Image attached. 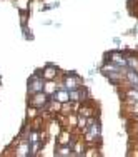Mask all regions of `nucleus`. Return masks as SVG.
<instances>
[{"instance_id": "f8f14e48", "label": "nucleus", "mask_w": 138, "mask_h": 157, "mask_svg": "<svg viewBox=\"0 0 138 157\" xmlns=\"http://www.w3.org/2000/svg\"><path fill=\"white\" fill-rule=\"evenodd\" d=\"M113 44H117V45H122V39H120V37H113Z\"/></svg>"}, {"instance_id": "f257e3e1", "label": "nucleus", "mask_w": 138, "mask_h": 157, "mask_svg": "<svg viewBox=\"0 0 138 157\" xmlns=\"http://www.w3.org/2000/svg\"><path fill=\"white\" fill-rule=\"evenodd\" d=\"M55 80H58V87H63L67 90H75V89H80L83 85L82 77L75 72H68V74L62 72V75L58 78H55Z\"/></svg>"}, {"instance_id": "6e6552de", "label": "nucleus", "mask_w": 138, "mask_h": 157, "mask_svg": "<svg viewBox=\"0 0 138 157\" xmlns=\"http://www.w3.org/2000/svg\"><path fill=\"white\" fill-rule=\"evenodd\" d=\"M72 154H73V149L70 144H65V145L55 144V149H53L55 157H72Z\"/></svg>"}, {"instance_id": "9d476101", "label": "nucleus", "mask_w": 138, "mask_h": 157, "mask_svg": "<svg viewBox=\"0 0 138 157\" xmlns=\"http://www.w3.org/2000/svg\"><path fill=\"white\" fill-rule=\"evenodd\" d=\"M68 95H70V102H80V89L68 90Z\"/></svg>"}, {"instance_id": "20e7f679", "label": "nucleus", "mask_w": 138, "mask_h": 157, "mask_svg": "<svg viewBox=\"0 0 138 157\" xmlns=\"http://www.w3.org/2000/svg\"><path fill=\"white\" fill-rule=\"evenodd\" d=\"M28 97V100H27V104L28 105H32V107H37V109H42L43 105L48 102V94H45V92H37V94H32V95H27Z\"/></svg>"}, {"instance_id": "7ed1b4c3", "label": "nucleus", "mask_w": 138, "mask_h": 157, "mask_svg": "<svg viewBox=\"0 0 138 157\" xmlns=\"http://www.w3.org/2000/svg\"><path fill=\"white\" fill-rule=\"evenodd\" d=\"M105 62H111V63H115L117 67L123 69V67H126L125 52H123V50H111V52H108V54H105Z\"/></svg>"}, {"instance_id": "1a4fd4ad", "label": "nucleus", "mask_w": 138, "mask_h": 157, "mask_svg": "<svg viewBox=\"0 0 138 157\" xmlns=\"http://www.w3.org/2000/svg\"><path fill=\"white\" fill-rule=\"evenodd\" d=\"M57 89H58V80H45V84H43V92L48 95H52Z\"/></svg>"}, {"instance_id": "39448f33", "label": "nucleus", "mask_w": 138, "mask_h": 157, "mask_svg": "<svg viewBox=\"0 0 138 157\" xmlns=\"http://www.w3.org/2000/svg\"><path fill=\"white\" fill-rule=\"evenodd\" d=\"M13 155H17V157H32L30 144H28L27 139L18 137V145L13 149Z\"/></svg>"}, {"instance_id": "0eeeda50", "label": "nucleus", "mask_w": 138, "mask_h": 157, "mask_svg": "<svg viewBox=\"0 0 138 157\" xmlns=\"http://www.w3.org/2000/svg\"><path fill=\"white\" fill-rule=\"evenodd\" d=\"M72 149H73V154L72 157H85V151H87V142L83 139H75V142L72 144Z\"/></svg>"}, {"instance_id": "9b49d317", "label": "nucleus", "mask_w": 138, "mask_h": 157, "mask_svg": "<svg viewBox=\"0 0 138 157\" xmlns=\"http://www.w3.org/2000/svg\"><path fill=\"white\" fill-rule=\"evenodd\" d=\"M22 29H24V37H25V39H28V40H33V35L30 33V29H28V27H25V25H24Z\"/></svg>"}, {"instance_id": "423d86ee", "label": "nucleus", "mask_w": 138, "mask_h": 157, "mask_svg": "<svg viewBox=\"0 0 138 157\" xmlns=\"http://www.w3.org/2000/svg\"><path fill=\"white\" fill-rule=\"evenodd\" d=\"M60 75H62V70L58 69L57 65H53V63H47V65L42 69L43 80H55V78H58Z\"/></svg>"}, {"instance_id": "f03ea898", "label": "nucleus", "mask_w": 138, "mask_h": 157, "mask_svg": "<svg viewBox=\"0 0 138 157\" xmlns=\"http://www.w3.org/2000/svg\"><path fill=\"white\" fill-rule=\"evenodd\" d=\"M43 84H45V80H43V77H42V70H37V72L28 77V80H27V95L42 92Z\"/></svg>"}]
</instances>
